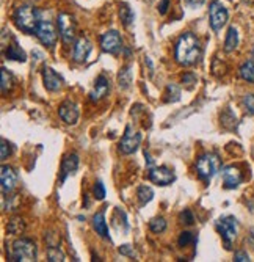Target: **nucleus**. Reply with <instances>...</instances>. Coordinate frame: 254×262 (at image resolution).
Instances as JSON below:
<instances>
[{
	"label": "nucleus",
	"instance_id": "12",
	"mask_svg": "<svg viewBox=\"0 0 254 262\" xmlns=\"http://www.w3.org/2000/svg\"><path fill=\"white\" fill-rule=\"evenodd\" d=\"M43 83L46 86V90L49 91H60L63 88V79L60 74H57L55 71H53L52 68H49V66H44L43 68Z\"/></svg>",
	"mask_w": 254,
	"mask_h": 262
},
{
	"label": "nucleus",
	"instance_id": "16",
	"mask_svg": "<svg viewBox=\"0 0 254 262\" xmlns=\"http://www.w3.org/2000/svg\"><path fill=\"white\" fill-rule=\"evenodd\" d=\"M109 91H110V80L102 74V76H99L96 79L95 86H93V90L90 93V99L93 102H99V100L109 95Z\"/></svg>",
	"mask_w": 254,
	"mask_h": 262
},
{
	"label": "nucleus",
	"instance_id": "5",
	"mask_svg": "<svg viewBox=\"0 0 254 262\" xmlns=\"http://www.w3.org/2000/svg\"><path fill=\"white\" fill-rule=\"evenodd\" d=\"M215 228L224 242L226 250H231L234 240L237 239V232H238V223H237L236 217H232V215H224V217L217 220Z\"/></svg>",
	"mask_w": 254,
	"mask_h": 262
},
{
	"label": "nucleus",
	"instance_id": "13",
	"mask_svg": "<svg viewBox=\"0 0 254 262\" xmlns=\"http://www.w3.org/2000/svg\"><path fill=\"white\" fill-rule=\"evenodd\" d=\"M222 176H223V184H224V189H237V187L242 184L243 176H242V171L238 170L237 166H226L224 170L222 171Z\"/></svg>",
	"mask_w": 254,
	"mask_h": 262
},
{
	"label": "nucleus",
	"instance_id": "43",
	"mask_svg": "<svg viewBox=\"0 0 254 262\" xmlns=\"http://www.w3.org/2000/svg\"><path fill=\"white\" fill-rule=\"evenodd\" d=\"M243 2H245V3H248V5H250V3H253V2H254V0H243Z\"/></svg>",
	"mask_w": 254,
	"mask_h": 262
},
{
	"label": "nucleus",
	"instance_id": "27",
	"mask_svg": "<svg viewBox=\"0 0 254 262\" xmlns=\"http://www.w3.org/2000/svg\"><path fill=\"white\" fill-rule=\"evenodd\" d=\"M165 100L166 102H177L180 99V88L176 83H170L166 86V91H165Z\"/></svg>",
	"mask_w": 254,
	"mask_h": 262
},
{
	"label": "nucleus",
	"instance_id": "37",
	"mask_svg": "<svg viewBox=\"0 0 254 262\" xmlns=\"http://www.w3.org/2000/svg\"><path fill=\"white\" fill-rule=\"evenodd\" d=\"M10 154H11L10 143L6 142L5 138H2V146H0V157H2V160H5V159H8Z\"/></svg>",
	"mask_w": 254,
	"mask_h": 262
},
{
	"label": "nucleus",
	"instance_id": "10",
	"mask_svg": "<svg viewBox=\"0 0 254 262\" xmlns=\"http://www.w3.org/2000/svg\"><path fill=\"white\" fill-rule=\"evenodd\" d=\"M101 49L107 53H118L123 48V39H121V35L116 32V30H109L105 32L104 35H101Z\"/></svg>",
	"mask_w": 254,
	"mask_h": 262
},
{
	"label": "nucleus",
	"instance_id": "31",
	"mask_svg": "<svg viewBox=\"0 0 254 262\" xmlns=\"http://www.w3.org/2000/svg\"><path fill=\"white\" fill-rule=\"evenodd\" d=\"M48 261L50 262H63L64 254L58 246H49L48 248Z\"/></svg>",
	"mask_w": 254,
	"mask_h": 262
},
{
	"label": "nucleus",
	"instance_id": "34",
	"mask_svg": "<svg viewBox=\"0 0 254 262\" xmlns=\"http://www.w3.org/2000/svg\"><path fill=\"white\" fill-rule=\"evenodd\" d=\"M196 83H198V77L193 72H185L182 76V85L185 86V88L191 90Z\"/></svg>",
	"mask_w": 254,
	"mask_h": 262
},
{
	"label": "nucleus",
	"instance_id": "11",
	"mask_svg": "<svg viewBox=\"0 0 254 262\" xmlns=\"http://www.w3.org/2000/svg\"><path fill=\"white\" fill-rule=\"evenodd\" d=\"M148 178H149V180H152L154 184L162 185V187L170 185L171 182H175V179H176L175 173L166 166H151Z\"/></svg>",
	"mask_w": 254,
	"mask_h": 262
},
{
	"label": "nucleus",
	"instance_id": "41",
	"mask_svg": "<svg viewBox=\"0 0 254 262\" xmlns=\"http://www.w3.org/2000/svg\"><path fill=\"white\" fill-rule=\"evenodd\" d=\"M187 5L191 6V8H196V6H201L204 3V0H185Z\"/></svg>",
	"mask_w": 254,
	"mask_h": 262
},
{
	"label": "nucleus",
	"instance_id": "3",
	"mask_svg": "<svg viewBox=\"0 0 254 262\" xmlns=\"http://www.w3.org/2000/svg\"><path fill=\"white\" fill-rule=\"evenodd\" d=\"M220 170H222V160L213 152L203 154V156L196 160L198 178L204 180V182H210L212 178L215 176V174H218Z\"/></svg>",
	"mask_w": 254,
	"mask_h": 262
},
{
	"label": "nucleus",
	"instance_id": "45",
	"mask_svg": "<svg viewBox=\"0 0 254 262\" xmlns=\"http://www.w3.org/2000/svg\"><path fill=\"white\" fill-rule=\"evenodd\" d=\"M33 2H35V0H33Z\"/></svg>",
	"mask_w": 254,
	"mask_h": 262
},
{
	"label": "nucleus",
	"instance_id": "24",
	"mask_svg": "<svg viewBox=\"0 0 254 262\" xmlns=\"http://www.w3.org/2000/svg\"><path fill=\"white\" fill-rule=\"evenodd\" d=\"M220 123H222V126L224 127V129L234 131V129H236V126H237V118L232 113L231 109H226L222 113V116H220Z\"/></svg>",
	"mask_w": 254,
	"mask_h": 262
},
{
	"label": "nucleus",
	"instance_id": "19",
	"mask_svg": "<svg viewBox=\"0 0 254 262\" xmlns=\"http://www.w3.org/2000/svg\"><path fill=\"white\" fill-rule=\"evenodd\" d=\"M91 223H93V228H95L96 234H99V236L105 240H111L110 232H109V226H107V221H105V211H99L97 213L93 215Z\"/></svg>",
	"mask_w": 254,
	"mask_h": 262
},
{
	"label": "nucleus",
	"instance_id": "14",
	"mask_svg": "<svg viewBox=\"0 0 254 262\" xmlns=\"http://www.w3.org/2000/svg\"><path fill=\"white\" fill-rule=\"evenodd\" d=\"M79 107L72 100H64L58 109V116L62 118L66 124H76L79 121Z\"/></svg>",
	"mask_w": 254,
	"mask_h": 262
},
{
	"label": "nucleus",
	"instance_id": "32",
	"mask_svg": "<svg viewBox=\"0 0 254 262\" xmlns=\"http://www.w3.org/2000/svg\"><path fill=\"white\" fill-rule=\"evenodd\" d=\"M243 109L248 115H254V93H248L242 98Z\"/></svg>",
	"mask_w": 254,
	"mask_h": 262
},
{
	"label": "nucleus",
	"instance_id": "23",
	"mask_svg": "<svg viewBox=\"0 0 254 262\" xmlns=\"http://www.w3.org/2000/svg\"><path fill=\"white\" fill-rule=\"evenodd\" d=\"M238 76L245 82L254 83V60H246V62L238 68Z\"/></svg>",
	"mask_w": 254,
	"mask_h": 262
},
{
	"label": "nucleus",
	"instance_id": "29",
	"mask_svg": "<svg viewBox=\"0 0 254 262\" xmlns=\"http://www.w3.org/2000/svg\"><path fill=\"white\" fill-rule=\"evenodd\" d=\"M6 229H8L10 234H21L24 232L25 229V223L22 218H11L8 226H6Z\"/></svg>",
	"mask_w": 254,
	"mask_h": 262
},
{
	"label": "nucleus",
	"instance_id": "1",
	"mask_svg": "<svg viewBox=\"0 0 254 262\" xmlns=\"http://www.w3.org/2000/svg\"><path fill=\"white\" fill-rule=\"evenodd\" d=\"M176 62L180 66H193L201 58V44L196 35L185 32L179 36L176 43Z\"/></svg>",
	"mask_w": 254,
	"mask_h": 262
},
{
	"label": "nucleus",
	"instance_id": "35",
	"mask_svg": "<svg viewBox=\"0 0 254 262\" xmlns=\"http://www.w3.org/2000/svg\"><path fill=\"white\" fill-rule=\"evenodd\" d=\"M179 220H180V223L190 226V225L195 223V215H193V212L190 209H184L179 213Z\"/></svg>",
	"mask_w": 254,
	"mask_h": 262
},
{
	"label": "nucleus",
	"instance_id": "20",
	"mask_svg": "<svg viewBox=\"0 0 254 262\" xmlns=\"http://www.w3.org/2000/svg\"><path fill=\"white\" fill-rule=\"evenodd\" d=\"M5 57L8 58V60H13V62H27V55H25V52L22 50L21 46L17 44V41L15 38H13V43L8 44V49H5Z\"/></svg>",
	"mask_w": 254,
	"mask_h": 262
},
{
	"label": "nucleus",
	"instance_id": "8",
	"mask_svg": "<svg viewBox=\"0 0 254 262\" xmlns=\"http://www.w3.org/2000/svg\"><path fill=\"white\" fill-rule=\"evenodd\" d=\"M140 143H142V133L133 132L132 127L127 126L126 131H124V135L121 138V142H119L118 149H119V152H121V154L129 156V154L137 152Z\"/></svg>",
	"mask_w": 254,
	"mask_h": 262
},
{
	"label": "nucleus",
	"instance_id": "7",
	"mask_svg": "<svg viewBox=\"0 0 254 262\" xmlns=\"http://www.w3.org/2000/svg\"><path fill=\"white\" fill-rule=\"evenodd\" d=\"M58 33L66 44H71L76 38V19L68 13H60L57 17Z\"/></svg>",
	"mask_w": 254,
	"mask_h": 262
},
{
	"label": "nucleus",
	"instance_id": "30",
	"mask_svg": "<svg viewBox=\"0 0 254 262\" xmlns=\"http://www.w3.org/2000/svg\"><path fill=\"white\" fill-rule=\"evenodd\" d=\"M149 229L156 234H160L166 229V220L163 217H156L149 221Z\"/></svg>",
	"mask_w": 254,
	"mask_h": 262
},
{
	"label": "nucleus",
	"instance_id": "40",
	"mask_svg": "<svg viewBox=\"0 0 254 262\" xmlns=\"http://www.w3.org/2000/svg\"><path fill=\"white\" fill-rule=\"evenodd\" d=\"M170 8V0H162V2L159 3V13L160 15H166V11Z\"/></svg>",
	"mask_w": 254,
	"mask_h": 262
},
{
	"label": "nucleus",
	"instance_id": "9",
	"mask_svg": "<svg viewBox=\"0 0 254 262\" xmlns=\"http://www.w3.org/2000/svg\"><path fill=\"white\" fill-rule=\"evenodd\" d=\"M35 35L46 48H53L57 43V30L50 21H43L41 19V22L38 24L35 30Z\"/></svg>",
	"mask_w": 254,
	"mask_h": 262
},
{
	"label": "nucleus",
	"instance_id": "39",
	"mask_svg": "<svg viewBox=\"0 0 254 262\" xmlns=\"http://www.w3.org/2000/svg\"><path fill=\"white\" fill-rule=\"evenodd\" d=\"M234 261L236 262H248L250 256L245 251H237L236 254H234Z\"/></svg>",
	"mask_w": 254,
	"mask_h": 262
},
{
	"label": "nucleus",
	"instance_id": "38",
	"mask_svg": "<svg viewBox=\"0 0 254 262\" xmlns=\"http://www.w3.org/2000/svg\"><path fill=\"white\" fill-rule=\"evenodd\" d=\"M119 253L124 254V256H129V258L135 256V250H133V246H130V245H121L119 246Z\"/></svg>",
	"mask_w": 254,
	"mask_h": 262
},
{
	"label": "nucleus",
	"instance_id": "17",
	"mask_svg": "<svg viewBox=\"0 0 254 262\" xmlns=\"http://www.w3.org/2000/svg\"><path fill=\"white\" fill-rule=\"evenodd\" d=\"M0 180H2V192L3 195L11 193L13 190L16 189L17 184V174L15 173L11 166H2V171H0Z\"/></svg>",
	"mask_w": 254,
	"mask_h": 262
},
{
	"label": "nucleus",
	"instance_id": "18",
	"mask_svg": "<svg viewBox=\"0 0 254 262\" xmlns=\"http://www.w3.org/2000/svg\"><path fill=\"white\" fill-rule=\"evenodd\" d=\"M91 49H93V46H91V43L86 38L77 39V43L74 46V53H72V57H74V62L83 63L85 60L88 58L90 53H91Z\"/></svg>",
	"mask_w": 254,
	"mask_h": 262
},
{
	"label": "nucleus",
	"instance_id": "2",
	"mask_svg": "<svg viewBox=\"0 0 254 262\" xmlns=\"http://www.w3.org/2000/svg\"><path fill=\"white\" fill-rule=\"evenodd\" d=\"M13 21L24 33H35L38 24L41 22V13L32 5H21L13 13Z\"/></svg>",
	"mask_w": 254,
	"mask_h": 262
},
{
	"label": "nucleus",
	"instance_id": "21",
	"mask_svg": "<svg viewBox=\"0 0 254 262\" xmlns=\"http://www.w3.org/2000/svg\"><path fill=\"white\" fill-rule=\"evenodd\" d=\"M238 46V32L236 27H229L228 33H226V39H224V52L231 53L237 49Z\"/></svg>",
	"mask_w": 254,
	"mask_h": 262
},
{
	"label": "nucleus",
	"instance_id": "4",
	"mask_svg": "<svg viewBox=\"0 0 254 262\" xmlns=\"http://www.w3.org/2000/svg\"><path fill=\"white\" fill-rule=\"evenodd\" d=\"M36 256H38V248L35 245V242H32L30 239H17L11 245V253H10L11 261L32 262L36 261Z\"/></svg>",
	"mask_w": 254,
	"mask_h": 262
},
{
	"label": "nucleus",
	"instance_id": "28",
	"mask_svg": "<svg viewBox=\"0 0 254 262\" xmlns=\"http://www.w3.org/2000/svg\"><path fill=\"white\" fill-rule=\"evenodd\" d=\"M13 85H15V77H13V74L6 68H2V93L3 95L13 88Z\"/></svg>",
	"mask_w": 254,
	"mask_h": 262
},
{
	"label": "nucleus",
	"instance_id": "26",
	"mask_svg": "<svg viewBox=\"0 0 254 262\" xmlns=\"http://www.w3.org/2000/svg\"><path fill=\"white\" fill-rule=\"evenodd\" d=\"M119 19H121V22L126 27H129L133 22V13H132V10L129 8V5H127V3L119 5Z\"/></svg>",
	"mask_w": 254,
	"mask_h": 262
},
{
	"label": "nucleus",
	"instance_id": "33",
	"mask_svg": "<svg viewBox=\"0 0 254 262\" xmlns=\"http://www.w3.org/2000/svg\"><path fill=\"white\" fill-rule=\"evenodd\" d=\"M193 242H195V236H193L191 232L185 231V232H180V236H179V239H177V245H179L180 248H184V246H187V245L193 244Z\"/></svg>",
	"mask_w": 254,
	"mask_h": 262
},
{
	"label": "nucleus",
	"instance_id": "42",
	"mask_svg": "<svg viewBox=\"0 0 254 262\" xmlns=\"http://www.w3.org/2000/svg\"><path fill=\"white\" fill-rule=\"evenodd\" d=\"M248 244H250V246L254 250V231H251V232L248 234Z\"/></svg>",
	"mask_w": 254,
	"mask_h": 262
},
{
	"label": "nucleus",
	"instance_id": "36",
	"mask_svg": "<svg viewBox=\"0 0 254 262\" xmlns=\"http://www.w3.org/2000/svg\"><path fill=\"white\" fill-rule=\"evenodd\" d=\"M93 193H95L96 199H104L105 198V187H104V184L101 182V180H97V182L95 184V187H93Z\"/></svg>",
	"mask_w": 254,
	"mask_h": 262
},
{
	"label": "nucleus",
	"instance_id": "25",
	"mask_svg": "<svg viewBox=\"0 0 254 262\" xmlns=\"http://www.w3.org/2000/svg\"><path fill=\"white\" fill-rule=\"evenodd\" d=\"M137 196H138V201H140V206H146L149 201H152L154 190L148 185H140L138 190H137Z\"/></svg>",
	"mask_w": 254,
	"mask_h": 262
},
{
	"label": "nucleus",
	"instance_id": "6",
	"mask_svg": "<svg viewBox=\"0 0 254 262\" xmlns=\"http://www.w3.org/2000/svg\"><path fill=\"white\" fill-rule=\"evenodd\" d=\"M229 19V13L224 8V5L218 0H213L209 5V21H210V27L212 30L220 32L226 25Z\"/></svg>",
	"mask_w": 254,
	"mask_h": 262
},
{
	"label": "nucleus",
	"instance_id": "22",
	"mask_svg": "<svg viewBox=\"0 0 254 262\" xmlns=\"http://www.w3.org/2000/svg\"><path fill=\"white\" fill-rule=\"evenodd\" d=\"M133 80V71H132V66H126L121 71L118 72V86L121 90H127L130 86Z\"/></svg>",
	"mask_w": 254,
	"mask_h": 262
},
{
	"label": "nucleus",
	"instance_id": "44",
	"mask_svg": "<svg viewBox=\"0 0 254 262\" xmlns=\"http://www.w3.org/2000/svg\"><path fill=\"white\" fill-rule=\"evenodd\" d=\"M251 57H253V60H254V46H253V49H251Z\"/></svg>",
	"mask_w": 254,
	"mask_h": 262
},
{
	"label": "nucleus",
	"instance_id": "15",
	"mask_svg": "<svg viewBox=\"0 0 254 262\" xmlns=\"http://www.w3.org/2000/svg\"><path fill=\"white\" fill-rule=\"evenodd\" d=\"M79 156L77 154H68L62 160V168H60V182H64L69 176H72L79 168Z\"/></svg>",
	"mask_w": 254,
	"mask_h": 262
}]
</instances>
